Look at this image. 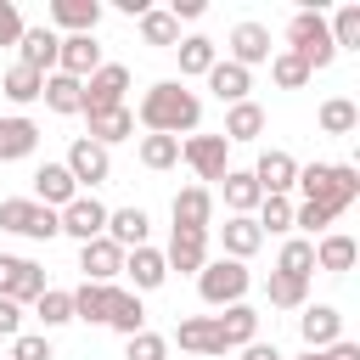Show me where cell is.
Here are the masks:
<instances>
[{
	"label": "cell",
	"mask_w": 360,
	"mask_h": 360,
	"mask_svg": "<svg viewBox=\"0 0 360 360\" xmlns=\"http://www.w3.org/2000/svg\"><path fill=\"white\" fill-rule=\"evenodd\" d=\"M135 124L146 129V135H197V124H202V101H197V90H186L180 79H158V84H146V96H141V107H135Z\"/></svg>",
	"instance_id": "6da1fadb"
},
{
	"label": "cell",
	"mask_w": 360,
	"mask_h": 360,
	"mask_svg": "<svg viewBox=\"0 0 360 360\" xmlns=\"http://www.w3.org/2000/svg\"><path fill=\"white\" fill-rule=\"evenodd\" d=\"M292 191H304V202H315V208H326L338 219L360 197V169L354 163H298Z\"/></svg>",
	"instance_id": "7a4b0ae2"
},
{
	"label": "cell",
	"mask_w": 360,
	"mask_h": 360,
	"mask_svg": "<svg viewBox=\"0 0 360 360\" xmlns=\"http://www.w3.org/2000/svg\"><path fill=\"white\" fill-rule=\"evenodd\" d=\"M287 51L304 56L309 73H321V68L338 62V45H332V34H326V11H321V6L292 11V22H287Z\"/></svg>",
	"instance_id": "3957f363"
},
{
	"label": "cell",
	"mask_w": 360,
	"mask_h": 360,
	"mask_svg": "<svg viewBox=\"0 0 360 360\" xmlns=\"http://www.w3.org/2000/svg\"><path fill=\"white\" fill-rule=\"evenodd\" d=\"M248 287H253V276H248V264H236V259H208V264L197 270V298H202L208 309L242 304Z\"/></svg>",
	"instance_id": "277c9868"
},
{
	"label": "cell",
	"mask_w": 360,
	"mask_h": 360,
	"mask_svg": "<svg viewBox=\"0 0 360 360\" xmlns=\"http://www.w3.org/2000/svg\"><path fill=\"white\" fill-rule=\"evenodd\" d=\"M0 231L28 236V242H51V236H62L56 208H45V202H34V197H6V202H0Z\"/></svg>",
	"instance_id": "5b68a950"
},
{
	"label": "cell",
	"mask_w": 360,
	"mask_h": 360,
	"mask_svg": "<svg viewBox=\"0 0 360 360\" xmlns=\"http://www.w3.org/2000/svg\"><path fill=\"white\" fill-rule=\"evenodd\" d=\"M62 169L73 174V186H79V191H84V186L96 191V186H107V180H112V152H107V146H96L90 135H79V141L68 146Z\"/></svg>",
	"instance_id": "8992f818"
},
{
	"label": "cell",
	"mask_w": 360,
	"mask_h": 360,
	"mask_svg": "<svg viewBox=\"0 0 360 360\" xmlns=\"http://www.w3.org/2000/svg\"><path fill=\"white\" fill-rule=\"evenodd\" d=\"M45 287H51V281H45V264H34V259H22V253H0V298L34 304Z\"/></svg>",
	"instance_id": "52a82bcc"
},
{
	"label": "cell",
	"mask_w": 360,
	"mask_h": 360,
	"mask_svg": "<svg viewBox=\"0 0 360 360\" xmlns=\"http://www.w3.org/2000/svg\"><path fill=\"white\" fill-rule=\"evenodd\" d=\"M180 163H186L197 180H225L231 146H225V135H186V141H180Z\"/></svg>",
	"instance_id": "ba28073f"
},
{
	"label": "cell",
	"mask_w": 360,
	"mask_h": 360,
	"mask_svg": "<svg viewBox=\"0 0 360 360\" xmlns=\"http://www.w3.org/2000/svg\"><path fill=\"white\" fill-rule=\"evenodd\" d=\"M56 225H62V236H73V242H96V236H107V202L90 197V191H79V197L56 214Z\"/></svg>",
	"instance_id": "9c48e42d"
},
{
	"label": "cell",
	"mask_w": 360,
	"mask_h": 360,
	"mask_svg": "<svg viewBox=\"0 0 360 360\" xmlns=\"http://www.w3.org/2000/svg\"><path fill=\"white\" fill-rule=\"evenodd\" d=\"M124 90H129V68H124V62H101V68L84 79V112H112V107H124Z\"/></svg>",
	"instance_id": "30bf717a"
},
{
	"label": "cell",
	"mask_w": 360,
	"mask_h": 360,
	"mask_svg": "<svg viewBox=\"0 0 360 360\" xmlns=\"http://www.w3.org/2000/svg\"><path fill=\"white\" fill-rule=\"evenodd\" d=\"M248 174L259 180V191H264V197H292L298 158H292V152H281V146H270V152H259V163H253Z\"/></svg>",
	"instance_id": "8fae6325"
},
{
	"label": "cell",
	"mask_w": 360,
	"mask_h": 360,
	"mask_svg": "<svg viewBox=\"0 0 360 360\" xmlns=\"http://www.w3.org/2000/svg\"><path fill=\"white\" fill-rule=\"evenodd\" d=\"M79 270H84V281H96V287H112V281L124 276V248L107 242V236L79 242Z\"/></svg>",
	"instance_id": "7c38bea8"
},
{
	"label": "cell",
	"mask_w": 360,
	"mask_h": 360,
	"mask_svg": "<svg viewBox=\"0 0 360 360\" xmlns=\"http://www.w3.org/2000/svg\"><path fill=\"white\" fill-rule=\"evenodd\" d=\"M101 68V45H96V34H62V45H56V73H68V79H90Z\"/></svg>",
	"instance_id": "4fadbf2b"
},
{
	"label": "cell",
	"mask_w": 360,
	"mask_h": 360,
	"mask_svg": "<svg viewBox=\"0 0 360 360\" xmlns=\"http://www.w3.org/2000/svg\"><path fill=\"white\" fill-rule=\"evenodd\" d=\"M225 45H231V56H225V62H236V68H248V73H253L259 62H270V28H264V22H253V17H248V22H236Z\"/></svg>",
	"instance_id": "5bb4252c"
},
{
	"label": "cell",
	"mask_w": 360,
	"mask_h": 360,
	"mask_svg": "<svg viewBox=\"0 0 360 360\" xmlns=\"http://www.w3.org/2000/svg\"><path fill=\"white\" fill-rule=\"evenodd\" d=\"M124 276H129V292H158L169 281V264H163V248H129L124 253Z\"/></svg>",
	"instance_id": "9a60e30c"
},
{
	"label": "cell",
	"mask_w": 360,
	"mask_h": 360,
	"mask_svg": "<svg viewBox=\"0 0 360 360\" xmlns=\"http://www.w3.org/2000/svg\"><path fill=\"white\" fill-rule=\"evenodd\" d=\"M298 338H304V349H332L338 338H343V315L332 309V304H304V315H298Z\"/></svg>",
	"instance_id": "2e32d148"
},
{
	"label": "cell",
	"mask_w": 360,
	"mask_h": 360,
	"mask_svg": "<svg viewBox=\"0 0 360 360\" xmlns=\"http://www.w3.org/2000/svg\"><path fill=\"white\" fill-rule=\"evenodd\" d=\"M169 214H174V231H208L214 225V191L208 186H186V191H174Z\"/></svg>",
	"instance_id": "e0dca14e"
},
{
	"label": "cell",
	"mask_w": 360,
	"mask_h": 360,
	"mask_svg": "<svg viewBox=\"0 0 360 360\" xmlns=\"http://www.w3.org/2000/svg\"><path fill=\"white\" fill-rule=\"evenodd\" d=\"M56 45H62V34L45 22V28H22V39H17V62L22 68H34V73H56Z\"/></svg>",
	"instance_id": "ac0fdd59"
},
{
	"label": "cell",
	"mask_w": 360,
	"mask_h": 360,
	"mask_svg": "<svg viewBox=\"0 0 360 360\" xmlns=\"http://www.w3.org/2000/svg\"><path fill=\"white\" fill-rule=\"evenodd\" d=\"M219 248H225V259H236V264H248L259 248H264V231L253 225V214H231L225 225H219Z\"/></svg>",
	"instance_id": "d6986e66"
},
{
	"label": "cell",
	"mask_w": 360,
	"mask_h": 360,
	"mask_svg": "<svg viewBox=\"0 0 360 360\" xmlns=\"http://www.w3.org/2000/svg\"><path fill=\"white\" fill-rule=\"evenodd\" d=\"M163 264L180 270V276H197L208 264V231H174L169 248H163Z\"/></svg>",
	"instance_id": "ffe728a7"
},
{
	"label": "cell",
	"mask_w": 360,
	"mask_h": 360,
	"mask_svg": "<svg viewBox=\"0 0 360 360\" xmlns=\"http://www.w3.org/2000/svg\"><path fill=\"white\" fill-rule=\"evenodd\" d=\"M174 343H180L186 354H202V360H219V354H225V343H219V326H214V315H186V321L174 326Z\"/></svg>",
	"instance_id": "44dd1931"
},
{
	"label": "cell",
	"mask_w": 360,
	"mask_h": 360,
	"mask_svg": "<svg viewBox=\"0 0 360 360\" xmlns=\"http://www.w3.org/2000/svg\"><path fill=\"white\" fill-rule=\"evenodd\" d=\"M73 197H79V186H73V174H68L62 163H39V169H34V202H45V208L62 214Z\"/></svg>",
	"instance_id": "7402d4cb"
},
{
	"label": "cell",
	"mask_w": 360,
	"mask_h": 360,
	"mask_svg": "<svg viewBox=\"0 0 360 360\" xmlns=\"http://www.w3.org/2000/svg\"><path fill=\"white\" fill-rule=\"evenodd\" d=\"M146 236H152L146 208H107V242H118L129 253V248H146Z\"/></svg>",
	"instance_id": "603a6c76"
},
{
	"label": "cell",
	"mask_w": 360,
	"mask_h": 360,
	"mask_svg": "<svg viewBox=\"0 0 360 360\" xmlns=\"http://www.w3.org/2000/svg\"><path fill=\"white\" fill-rule=\"evenodd\" d=\"M34 146H39V124H34V118H22V112L0 118V163L34 158Z\"/></svg>",
	"instance_id": "cb8c5ba5"
},
{
	"label": "cell",
	"mask_w": 360,
	"mask_h": 360,
	"mask_svg": "<svg viewBox=\"0 0 360 360\" xmlns=\"http://www.w3.org/2000/svg\"><path fill=\"white\" fill-rule=\"evenodd\" d=\"M225 146H248V141H259L264 135V107L259 101H236V107H225Z\"/></svg>",
	"instance_id": "d4e9b609"
},
{
	"label": "cell",
	"mask_w": 360,
	"mask_h": 360,
	"mask_svg": "<svg viewBox=\"0 0 360 360\" xmlns=\"http://www.w3.org/2000/svg\"><path fill=\"white\" fill-rule=\"evenodd\" d=\"M354 259H360L354 236H343V231H326V236H315V270H326V276H343V270H354Z\"/></svg>",
	"instance_id": "484cf974"
},
{
	"label": "cell",
	"mask_w": 360,
	"mask_h": 360,
	"mask_svg": "<svg viewBox=\"0 0 360 360\" xmlns=\"http://www.w3.org/2000/svg\"><path fill=\"white\" fill-rule=\"evenodd\" d=\"M214 326H219V343L225 349H248L259 338V309L253 304H231L225 315H214Z\"/></svg>",
	"instance_id": "4316f807"
},
{
	"label": "cell",
	"mask_w": 360,
	"mask_h": 360,
	"mask_svg": "<svg viewBox=\"0 0 360 360\" xmlns=\"http://www.w3.org/2000/svg\"><path fill=\"white\" fill-rule=\"evenodd\" d=\"M174 56H180V79H208V68L219 62V45L208 34H186L174 45Z\"/></svg>",
	"instance_id": "83f0119b"
},
{
	"label": "cell",
	"mask_w": 360,
	"mask_h": 360,
	"mask_svg": "<svg viewBox=\"0 0 360 360\" xmlns=\"http://www.w3.org/2000/svg\"><path fill=\"white\" fill-rule=\"evenodd\" d=\"M39 101H45L56 118H73V112H84V84H79V79H68V73H45Z\"/></svg>",
	"instance_id": "f1b7e54d"
},
{
	"label": "cell",
	"mask_w": 360,
	"mask_h": 360,
	"mask_svg": "<svg viewBox=\"0 0 360 360\" xmlns=\"http://www.w3.org/2000/svg\"><path fill=\"white\" fill-rule=\"evenodd\" d=\"M51 22L68 34H96L101 22V0H51Z\"/></svg>",
	"instance_id": "f546056e"
},
{
	"label": "cell",
	"mask_w": 360,
	"mask_h": 360,
	"mask_svg": "<svg viewBox=\"0 0 360 360\" xmlns=\"http://www.w3.org/2000/svg\"><path fill=\"white\" fill-rule=\"evenodd\" d=\"M208 90H214L225 107H236V101H248L253 73H248V68H236V62H214V68H208Z\"/></svg>",
	"instance_id": "4dcf8cb0"
},
{
	"label": "cell",
	"mask_w": 360,
	"mask_h": 360,
	"mask_svg": "<svg viewBox=\"0 0 360 360\" xmlns=\"http://www.w3.org/2000/svg\"><path fill=\"white\" fill-rule=\"evenodd\" d=\"M84 118H90V141H96V146H107V152H112L118 141H129V135H135V112H129V107H112V112H84Z\"/></svg>",
	"instance_id": "1f68e13d"
},
{
	"label": "cell",
	"mask_w": 360,
	"mask_h": 360,
	"mask_svg": "<svg viewBox=\"0 0 360 360\" xmlns=\"http://www.w3.org/2000/svg\"><path fill=\"white\" fill-rule=\"evenodd\" d=\"M107 326H112V332H124V338L146 332V304H141V292H129V287H112V309H107Z\"/></svg>",
	"instance_id": "d6a6232c"
},
{
	"label": "cell",
	"mask_w": 360,
	"mask_h": 360,
	"mask_svg": "<svg viewBox=\"0 0 360 360\" xmlns=\"http://www.w3.org/2000/svg\"><path fill=\"white\" fill-rule=\"evenodd\" d=\"M219 191H225V208H231V214H253V208L264 202V191H259V180H253L248 169H225Z\"/></svg>",
	"instance_id": "836d02e7"
},
{
	"label": "cell",
	"mask_w": 360,
	"mask_h": 360,
	"mask_svg": "<svg viewBox=\"0 0 360 360\" xmlns=\"http://www.w3.org/2000/svg\"><path fill=\"white\" fill-rule=\"evenodd\" d=\"M39 90H45V73H34V68H22V62H11V68L0 73V96L17 101V107L39 101Z\"/></svg>",
	"instance_id": "e575fe53"
},
{
	"label": "cell",
	"mask_w": 360,
	"mask_h": 360,
	"mask_svg": "<svg viewBox=\"0 0 360 360\" xmlns=\"http://www.w3.org/2000/svg\"><path fill=\"white\" fill-rule=\"evenodd\" d=\"M315 124H321V135H354L360 129V107L349 96H326L321 112H315Z\"/></svg>",
	"instance_id": "d590c367"
},
{
	"label": "cell",
	"mask_w": 360,
	"mask_h": 360,
	"mask_svg": "<svg viewBox=\"0 0 360 360\" xmlns=\"http://www.w3.org/2000/svg\"><path fill=\"white\" fill-rule=\"evenodd\" d=\"M107 309H112V287H96V281H79L73 287V321L107 326Z\"/></svg>",
	"instance_id": "8d00e7d4"
},
{
	"label": "cell",
	"mask_w": 360,
	"mask_h": 360,
	"mask_svg": "<svg viewBox=\"0 0 360 360\" xmlns=\"http://www.w3.org/2000/svg\"><path fill=\"white\" fill-rule=\"evenodd\" d=\"M276 270H281V276L309 281V276H315V242H309V236H287V242H281V253H276Z\"/></svg>",
	"instance_id": "74e56055"
},
{
	"label": "cell",
	"mask_w": 360,
	"mask_h": 360,
	"mask_svg": "<svg viewBox=\"0 0 360 360\" xmlns=\"http://www.w3.org/2000/svg\"><path fill=\"white\" fill-rule=\"evenodd\" d=\"M135 158H141V169L163 174V169H174V163H180V141H174V135H141Z\"/></svg>",
	"instance_id": "f35d334b"
},
{
	"label": "cell",
	"mask_w": 360,
	"mask_h": 360,
	"mask_svg": "<svg viewBox=\"0 0 360 360\" xmlns=\"http://www.w3.org/2000/svg\"><path fill=\"white\" fill-rule=\"evenodd\" d=\"M264 298H270V309H304V304H309V281L270 270V281H264Z\"/></svg>",
	"instance_id": "ab89813d"
},
{
	"label": "cell",
	"mask_w": 360,
	"mask_h": 360,
	"mask_svg": "<svg viewBox=\"0 0 360 360\" xmlns=\"http://www.w3.org/2000/svg\"><path fill=\"white\" fill-rule=\"evenodd\" d=\"M34 315H39V326H45V332L68 326V321H73V292H68V287H45V292L34 298Z\"/></svg>",
	"instance_id": "60d3db41"
},
{
	"label": "cell",
	"mask_w": 360,
	"mask_h": 360,
	"mask_svg": "<svg viewBox=\"0 0 360 360\" xmlns=\"http://www.w3.org/2000/svg\"><path fill=\"white\" fill-rule=\"evenodd\" d=\"M326 34H332L338 51H360V6H354V0L338 6V11L326 17Z\"/></svg>",
	"instance_id": "b9f144b4"
},
{
	"label": "cell",
	"mask_w": 360,
	"mask_h": 360,
	"mask_svg": "<svg viewBox=\"0 0 360 360\" xmlns=\"http://www.w3.org/2000/svg\"><path fill=\"white\" fill-rule=\"evenodd\" d=\"M270 79H276V90H304L315 73L304 68V56H292V51H270Z\"/></svg>",
	"instance_id": "7bdbcfd3"
},
{
	"label": "cell",
	"mask_w": 360,
	"mask_h": 360,
	"mask_svg": "<svg viewBox=\"0 0 360 360\" xmlns=\"http://www.w3.org/2000/svg\"><path fill=\"white\" fill-rule=\"evenodd\" d=\"M135 22H141V39H146V45H163V51H174V45H180V22H174L169 11H158V6H152V11H146V17H135Z\"/></svg>",
	"instance_id": "ee69618b"
},
{
	"label": "cell",
	"mask_w": 360,
	"mask_h": 360,
	"mask_svg": "<svg viewBox=\"0 0 360 360\" xmlns=\"http://www.w3.org/2000/svg\"><path fill=\"white\" fill-rule=\"evenodd\" d=\"M253 225H259L264 236H270V231L287 236V231H292V197H264V202L253 208Z\"/></svg>",
	"instance_id": "f6af8a7d"
},
{
	"label": "cell",
	"mask_w": 360,
	"mask_h": 360,
	"mask_svg": "<svg viewBox=\"0 0 360 360\" xmlns=\"http://www.w3.org/2000/svg\"><path fill=\"white\" fill-rule=\"evenodd\" d=\"M124 360H169V338L135 332V338H124Z\"/></svg>",
	"instance_id": "bcb514c9"
},
{
	"label": "cell",
	"mask_w": 360,
	"mask_h": 360,
	"mask_svg": "<svg viewBox=\"0 0 360 360\" xmlns=\"http://www.w3.org/2000/svg\"><path fill=\"white\" fill-rule=\"evenodd\" d=\"M6 360H56V354H51V338L45 332H17L11 349H6Z\"/></svg>",
	"instance_id": "7dc6e473"
},
{
	"label": "cell",
	"mask_w": 360,
	"mask_h": 360,
	"mask_svg": "<svg viewBox=\"0 0 360 360\" xmlns=\"http://www.w3.org/2000/svg\"><path fill=\"white\" fill-rule=\"evenodd\" d=\"M326 225H332L326 208H315V202H292V231H309V242H315V236H326Z\"/></svg>",
	"instance_id": "c3c4849f"
},
{
	"label": "cell",
	"mask_w": 360,
	"mask_h": 360,
	"mask_svg": "<svg viewBox=\"0 0 360 360\" xmlns=\"http://www.w3.org/2000/svg\"><path fill=\"white\" fill-rule=\"evenodd\" d=\"M22 39V11L17 0H0V45H17Z\"/></svg>",
	"instance_id": "681fc988"
},
{
	"label": "cell",
	"mask_w": 360,
	"mask_h": 360,
	"mask_svg": "<svg viewBox=\"0 0 360 360\" xmlns=\"http://www.w3.org/2000/svg\"><path fill=\"white\" fill-rule=\"evenodd\" d=\"M17 332H22V304L0 298V338H17Z\"/></svg>",
	"instance_id": "f907efd6"
},
{
	"label": "cell",
	"mask_w": 360,
	"mask_h": 360,
	"mask_svg": "<svg viewBox=\"0 0 360 360\" xmlns=\"http://www.w3.org/2000/svg\"><path fill=\"white\" fill-rule=\"evenodd\" d=\"M202 11H208V0H169V17L174 22H197Z\"/></svg>",
	"instance_id": "816d5d0a"
},
{
	"label": "cell",
	"mask_w": 360,
	"mask_h": 360,
	"mask_svg": "<svg viewBox=\"0 0 360 360\" xmlns=\"http://www.w3.org/2000/svg\"><path fill=\"white\" fill-rule=\"evenodd\" d=\"M242 360H287V354H281L276 343H259V338H253V343L242 349Z\"/></svg>",
	"instance_id": "f5cc1de1"
},
{
	"label": "cell",
	"mask_w": 360,
	"mask_h": 360,
	"mask_svg": "<svg viewBox=\"0 0 360 360\" xmlns=\"http://www.w3.org/2000/svg\"><path fill=\"white\" fill-rule=\"evenodd\" d=\"M298 360H326V354H315V349H304V354H298Z\"/></svg>",
	"instance_id": "db71d44e"
}]
</instances>
